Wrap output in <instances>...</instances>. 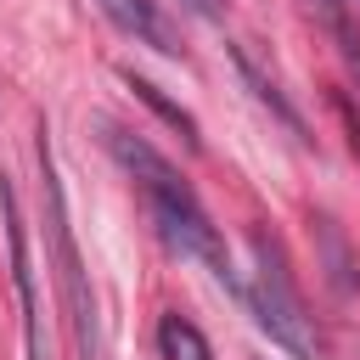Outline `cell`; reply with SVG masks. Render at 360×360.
<instances>
[{"instance_id":"obj_11","label":"cell","mask_w":360,"mask_h":360,"mask_svg":"<svg viewBox=\"0 0 360 360\" xmlns=\"http://www.w3.org/2000/svg\"><path fill=\"white\" fill-rule=\"evenodd\" d=\"M186 6H191V11H197V17H208V22H214V17H219V6H214V0H186Z\"/></svg>"},{"instance_id":"obj_1","label":"cell","mask_w":360,"mask_h":360,"mask_svg":"<svg viewBox=\"0 0 360 360\" xmlns=\"http://www.w3.org/2000/svg\"><path fill=\"white\" fill-rule=\"evenodd\" d=\"M101 141H107V152L118 158V169L141 186V197H146V208H152L163 242L180 248L186 259H202V264H208V270L242 298V281H236V270H231V259H225V248H219V231H214V219L202 214L197 191L174 174V163L158 158L135 129H118V124H101Z\"/></svg>"},{"instance_id":"obj_10","label":"cell","mask_w":360,"mask_h":360,"mask_svg":"<svg viewBox=\"0 0 360 360\" xmlns=\"http://www.w3.org/2000/svg\"><path fill=\"white\" fill-rule=\"evenodd\" d=\"M332 34H338V51H343V62H349V73L360 79V39L349 34V22H343V28H332Z\"/></svg>"},{"instance_id":"obj_5","label":"cell","mask_w":360,"mask_h":360,"mask_svg":"<svg viewBox=\"0 0 360 360\" xmlns=\"http://www.w3.org/2000/svg\"><path fill=\"white\" fill-rule=\"evenodd\" d=\"M135 45H152V51H163V56H180V39H174V22L158 11V0H96Z\"/></svg>"},{"instance_id":"obj_8","label":"cell","mask_w":360,"mask_h":360,"mask_svg":"<svg viewBox=\"0 0 360 360\" xmlns=\"http://www.w3.org/2000/svg\"><path fill=\"white\" fill-rule=\"evenodd\" d=\"M118 79H124V84L135 90V101H146V107H152V112H158V118H163V124H169V129H174V135H180V141H186L191 152L202 146V135H197V118H191V112H186L180 101H169V96H163V90L152 84V79H141L135 68H118Z\"/></svg>"},{"instance_id":"obj_2","label":"cell","mask_w":360,"mask_h":360,"mask_svg":"<svg viewBox=\"0 0 360 360\" xmlns=\"http://www.w3.org/2000/svg\"><path fill=\"white\" fill-rule=\"evenodd\" d=\"M39 191H45L51 270H56V287H62V304H68V326H73L79 360H101V343H96V298H90V276H84V259H79V242H73V225H68V197H62V174H56V158H51V135L45 129H39Z\"/></svg>"},{"instance_id":"obj_3","label":"cell","mask_w":360,"mask_h":360,"mask_svg":"<svg viewBox=\"0 0 360 360\" xmlns=\"http://www.w3.org/2000/svg\"><path fill=\"white\" fill-rule=\"evenodd\" d=\"M242 304L253 309V321L270 332V343H281L292 360H315V332H309V315H304V298L287 276V259L281 248L253 231V281H242Z\"/></svg>"},{"instance_id":"obj_7","label":"cell","mask_w":360,"mask_h":360,"mask_svg":"<svg viewBox=\"0 0 360 360\" xmlns=\"http://www.w3.org/2000/svg\"><path fill=\"white\" fill-rule=\"evenodd\" d=\"M315 248H321V270H326V281H332L343 298H354V292H360V259H354L349 236L338 231V219L315 214Z\"/></svg>"},{"instance_id":"obj_9","label":"cell","mask_w":360,"mask_h":360,"mask_svg":"<svg viewBox=\"0 0 360 360\" xmlns=\"http://www.w3.org/2000/svg\"><path fill=\"white\" fill-rule=\"evenodd\" d=\"M158 349H163V360H214L208 338H202L186 315H163V321H158Z\"/></svg>"},{"instance_id":"obj_6","label":"cell","mask_w":360,"mask_h":360,"mask_svg":"<svg viewBox=\"0 0 360 360\" xmlns=\"http://www.w3.org/2000/svg\"><path fill=\"white\" fill-rule=\"evenodd\" d=\"M231 62H236L242 84L253 90V101H259V107H264V112H270V118H276V124H281L287 135L309 141V124H304V112H298V107H292V101L281 96V84H276V79H270V73H264V68L253 62V51H248V45H231Z\"/></svg>"},{"instance_id":"obj_4","label":"cell","mask_w":360,"mask_h":360,"mask_svg":"<svg viewBox=\"0 0 360 360\" xmlns=\"http://www.w3.org/2000/svg\"><path fill=\"white\" fill-rule=\"evenodd\" d=\"M0 231H6V259H11V287H17V309H22V343H28V360H51L45 321H39V292H34L28 231H22V208H17V186H11V174H0Z\"/></svg>"}]
</instances>
